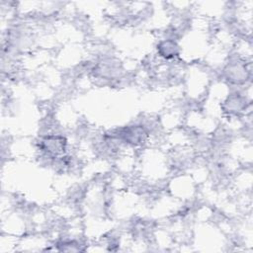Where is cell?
<instances>
[{
  "instance_id": "277c9868",
  "label": "cell",
  "mask_w": 253,
  "mask_h": 253,
  "mask_svg": "<svg viewBox=\"0 0 253 253\" xmlns=\"http://www.w3.org/2000/svg\"><path fill=\"white\" fill-rule=\"evenodd\" d=\"M159 52L165 58H170L178 53V46L174 42L165 41L158 45Z\"/></svg>"
},
{
  "instance_id": "3957f363",
  "label": "cell",
  "mask_w": 253,
  "mask_h": 253,
  "mask_svg": "<svg viewBox=\"0 0 253 253\" xmlns=\"http://www.w3.org/2000/svg\"><path fill=\"white\" fill-rule=\"evenodd\" d=\"M226 73H227V78L234 83L243 82L244 79L246 78V68L240 63L231 64L230 66H228Z\"/></svg>"
},
{
  "instance_id": "7a4b0ae2",
  "label": "cell",
  "mask_w": 253,
  "mask_h": 253,
  "mask_svg": "<svg viewBox=\"0 0 253 253\" xmlns=\"http://www.w3.org/2000/svg\"><path fill=\"white\" fill-rule=\"evenodd\" d=\"M145 131L140 126H130L127 127L125 132L123 133V136L125 140L130 144H139L141 143L145 138Z\"/></svg>"
},
{
  "instance_id": "5b68a950",
  "label": "cell",
  "mask_w": 253,
  "mask_h": 253,
  "mask_svg": "<svg viewBox=\"0 0 253 253\" xmlns=\"http://www.w3.org/2000/svg\"><path fill=\"white\" fill-rule=\"evenodd\" d=\"M244 101L241 97L239 96H234L231 97L227 102H225L226 105H228V110L230 112H239L243 109Z\"/></svg>"
},
{
  "instance_id": "6da1fadb",
  "label": "cell",
  "mask_w": 253,
  "mask_h": 253,
  "mask_svg": "<svg viewBox=\"0 0 253 253\" xmlns=\"http://www.w3.org/2000/svg\"><path fill=\"white\" fill-rule=\"evenodd\" d=\"M42 148L49 154L58 155L64 152L65 149V138L60 135L46 136L42 141Z\"/></svg>"
}]
</instances>
